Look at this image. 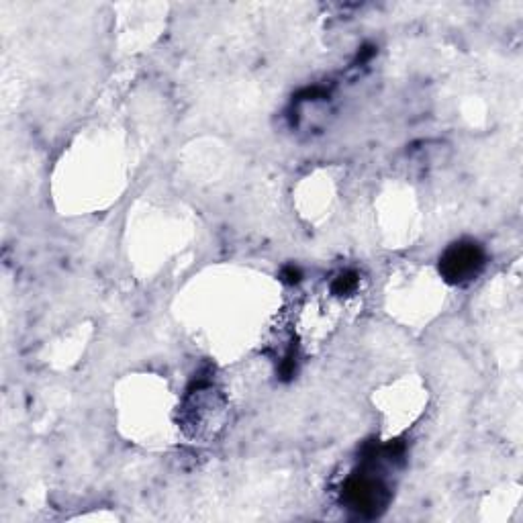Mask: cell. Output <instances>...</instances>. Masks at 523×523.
Instances as JSON below:
<instances>
[{
    "label": "cell",
    "instance_id": "obj_1",
    "mask_svg": "<svg viewBox=\"0 0 523 523\" xmlns=\"http://www.w3.org/2000/svg\"><path fill=\"white\" fill-rule=\"evenodd\" d=\"M485 266V252L479 244L460 242L454 244L440 260V272L452 284L472 280Z\"/></svg>",
    "mask_w": 523,
    "mask_h": 523
},
{
    "label": "cell",
    "instance_id": "obj_2",
    "mask_svg": "<svg viewBox=\"0 0 523 523\" xmlns=\"http://www.w3.org/2000/svg\"><path fill=\"white\" fill-rule=\"evenodd\" d=\"M344 495L352 509H356L358 513H366V515H374L378 509H383L389 499L387 489L378 481L368 479V477L352 479L346 485Z\"/></svg>",
    "mask_w": 523,
    "mask_h": 523
},
{
    "label": "cell",
    "instance_id": "obj_3",
    "mask_svg": "<svg viewBox=\"0 0 523 523\" xmlns=\"http://www.w3.org/2000/svg\"><path fill=\"white\" fill-rule=\"evenodd\" d=\"M356 282H358L356 274H342V276L336 280V284H334V293H336V295L350 293V291H354Z\"/></svg>",
    "mask_w": 523,
    "mask_h": 523
}]
</instances>
